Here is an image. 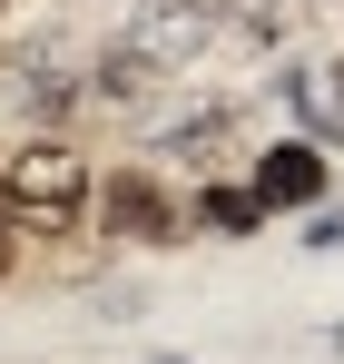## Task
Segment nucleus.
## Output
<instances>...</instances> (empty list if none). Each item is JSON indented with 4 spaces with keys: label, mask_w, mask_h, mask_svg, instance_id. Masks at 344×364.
I'll return each instance as SVG.
<instances>
[{
    "label": "nucleus",
    "mask_w": 344,
    "mask_h": 364,
    "mask_svg": "<svg viewBox=\"0 0 344 364\" xmlns=\"http://www.w3.org/2000/svg\"><path fill=\"white\" fill-rule=\"evenodd\" d=\"M305 109H315V138H344V60H325L305 79Z\"/></svg>",
    "instance_id": "39448f33"
},
{
    "label": "nucleus",
    "mask_w": 344,
    "mask_h": 364,
    "mask_svg": "<svg viewBox=\"0 0 344 364\" xmlns=\"http://www.w3.org/2000/svg\"><path fill=\"white\" fill-rule=\"evenodd\" d=\"M246 178L266 197V217H305L315 197H335V158H325V138H266Z\"/></svg>",
    "instance_id": "7ed1b4c3"
},
{
    "label": "nucleus",
    "mask_w": 344,
    "mask_h": 364,
    "mask_svg": "<svg viewBox=\"0 0 344 364\" xmlns=\"http://www.w3.org/2000/svg\"><path fill=\"white\" fill-rule=\"evenodd\" d=\"M197 227H217V237H256V227H266L256 178H207V187H197Z\"/></svg>",
    "instance_id": "20e7f679"
},
{
    "label": "nucleus",
    "mask_w": 344,
    "mask_h": 364,
    "mask_svg": "<svg viewBox=\"0 0 344 364\" xmlns=\"http://www.w3.org/2000/svg\"><path fill=\"white\" fill-rule=\"evenodd\" d=\"M0 217L30 246H69L79 227H99V168H89V148H79L69 128L20 138V148L0 158Z\"/></svg>",
    "instance_id": "f257e3e1"
},
{
    "label": "nucleus",
    "mask_w": 344,
    "mask_h": 364,
    "mask_svg": "<svg viewBox=\"0 0 344 364\" xmlns=\"http://www.w3.org/2000/svg\"><path fill=\"white\" fill-rule=\"evenodd\" d=\"M20 266H30V237H20V227L0 217V286H20Z\"/></svg>",
    "instance_id": "423d86ee"
},
{
    "label": "nucleus",
    "mask_w": 344,
    "mask_h": 364,
    "mask_svg": "<svg viewBox=\"0 0 344 364\" xmlns=\"http://www.w3.org/2000/svg\"><path fill=\"white\" fill-rule=\"evenodd\" d=\"M0 158H10V148H0Z\"/></svg>",
    "instance_id": "6e6552de"
},
{
    "label": "nucleus",
    "mask_w": 344,
    "mask_h": 364,
    "mask_svg": "<svg viewBox=\"0 0 344 364\" xmlns=\"http://www.w3.org/2000/svg\"><path fill=\"white\" fill-rule=\"evenodd\" d=\"M0 10H10V0H0Z\"/></svg>",
    "instance_id": "0eeeda50"
},
{
    "label": "nucleus",
    "mask_w": 344,
    "mask_h": 364,
    "mask_svg": "<svg viewBox=\"0 0 344 364\" xmlns=\"http://www.w3.org/2000/svg\"><path fill=\"white\" fill-rule=\"evenodd\" d=\"M99 237L109 246H187L197 237V187H177L148 158L99 168Z\"/></svg>",
    "instance_id": "f03ea898"
}]
</instances>
